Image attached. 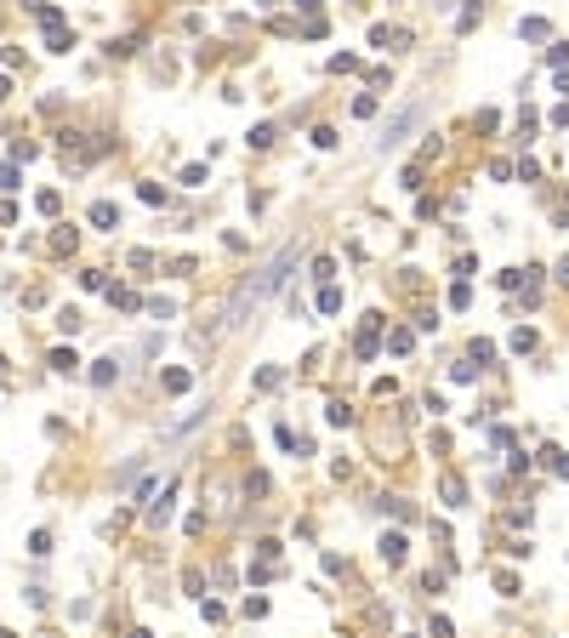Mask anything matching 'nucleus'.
Listing matches in <instances>:
<instances>
[{"label": "nucleus", "mask_w": 569, "mask_h": 638, "mask_svg": "<svg viewBox=\"0 0 569 638\" xmlns=\"http://www.w3.org/2000/svg\"><path fill=\"white\" fill-rule=\"evenodd\" d=\"M92 223H97V228H120V211H114L108 200H97V205H92Z\"/></svg>", "instance_id": "f03ea898"}, {"label": "nucleus", "mask_w": 569, "mask_h": 638, "mask_svg": "<svg viewBox=\"0 0 569 638\" xmlns=\"http://www.w3.org/2000/svg\"><path fill=\"white\" fill-rule=\"evenodd\" d=\"M290 268H296V245H285L279 257H274L268 268H262V274H256V279H251L239 296H234V308H228V325H245V308H256L262 296H274V291L285 285V274H290Z\"/></svg>", "instance_id": "f257e3e1"}, {"label": "nucleus", "mask_w": 569, "mask_h": 638, "mask_svg": "<svg viewBox=\"0 0 569 638\" xmlns=\"http://www.w3.org/2000/svg\"><path fill=\"white\" fill-rule=\"evenodd\" d=\"M381 559L387 564H405V536H381Z\"/></svg>", "instance_id": "7ed1b4c3"}, {"label": "nucleus", "mask_w": 569, "mask_h": 638, "mask_svg": "<svg viewBox=\"0 0 569 638\" xmlns=\"http://www.w3.org/2000/svg\"><path fill=\"white\" fill-rule=\"evenodd\" d=\"M558 279H563V285H569V257H563V263H558Z\"/></svg>", "instance_id": "39448f33"}, {"label": "nucleus", "mask_w": 569, "mask_h": 638, "mask_svg": "<svg viewBox=\"0 0 569 638\" xmlns=\"http://www.w3.org/2000/svg\"><path fill=\"white\" fill-rule=\"evenodd\" d=\"M6 92H12V86H6V74H0V97H6Z\"/></svg>", "instance_id": "423d86ee"}, {"label": "nucleus", "mask_w": 569, "mask_h": 638, "mask_svg": "<svg viewBox=\"0 0 569 638\" xmlns=\"http://www.w3.org/2000/svg\"><path fill=\"white\" fill-rule=\"evenodd\" d=\"M319 308H325V314H336V308H342V291H336V285H325V291H319Z\"/></svg>", "instance_id": "20e7f679"}]
</instances>
